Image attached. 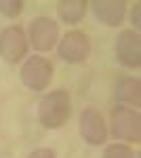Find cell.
Listing matches in <instances>:
<instances>
[{"instance_id": "277c9868", "label": "cell", "mask_w": 141, "mask_h": 158, "mask_svg": "<svg viewBox=\"0 0 141 158\" xmlns=\"http://www.w3.org/2000/svg\"><path fill=\"white\" fill-rule=\"evenodd\" d=\"M57 55H59V59H63L65 63H72V65L84 63L89 59V55H91V40H89V36L84 32L72 30L59 40Z\"/></svg>"}, {"instance_id": "7a4b0ae2", "label": "cell", "mask_w": 141, "mask_h": 158, "mask_svg": "<svg viewBox=\"0 0 141 158\" xmlns=\"http://www.w3.org/2000/svg\"><path fill=\"white\" fill-rule=\"evenodd\" d=\"M112 135L120 141L137 143L141 139V116L137 110L116 106L112 110Z\"/></svg>"}, {"instance_id": "8992f818", "label": "cell", "mask_w": 141, "mask_h": 158, "mask_svg": "<svg viewBox=\"0 0 141 158\" xmlns=\"http://www.w3.org/2000/svg\"><path fill=\"white\" fill-rule=\"evenodd\" d=\"M27 53V38L19 25H9L0 32V57L6 63L21 61Z\"/></svg>"}, {"instance_id": "9c48e42d", "label": "cell", "mask_w": 141, "mask_h": 158, "mask_svg": "<svg viewBox=\"0 0 141 158\" xmlns=\"http://www.w3.org/2000/svg\"><path fill=\"white\" fill-rule=\"evenodd\" d=\"M89 6L93 11L95 19L110 25V27H118L124 21V15H126V2L124 0H95Z\"/></svg>"}, {"instance_id": "52a82bcc", "label": "cell", "mask_w": 141, "mask_h": 158, "mask_svg": "<svg viewBox=\"0 0 141 158\" xmlns=\"http://www.w3.org/2000/svg\"><path fill=\"white\" fill-rule=\"evenodd\" d=\"M116 59L129 70H137L141 65V36L137 30H124L118 34Z\"/></svg>"}, {"instance_id": "8fae6325", "label": "cell", "mask_w": 141, "mask_h": 158, "mask_svg": "<svg viewBox=\"0 0 141 158\" xmlns=\"http://www.w3.org/2000/svg\"><path fill=\"white\" fill-rule=\"evenodd\" d=\"M89 2L84 0H61L57 2V15L63 23H78L86 15Z\"/></svg>"}, {"instance_id": "4fadbf2b", "label": "cell", "mask_w": 141, "mask_h": 158, "mask_svg": "<svg viewBox=\"0 0 141 158\" xmlns=\"http://www.w3.org/2000/svg\"><path fill=\"white\" fill-rule=\"evenodd\" d=\"M103 158H135V154L126 143H112L106 148Z\"/></svg>"}, {"instance_id": "7c38bea8", "label": "cell", "mask_w": 141, "mask_h": 158, "mask_svg": "<svg viewBox=\"0 0 141 158\" xmlns=\"http://www.w3.org/2000/svg\"><path fill=\"white\" fill-rule=\"evenodd\" d=\"M23 11V0H0V13L9 19H15Z\"/></svg>"}, {"instance_id": "9a60e30c", "label": "cell", "mask_w": 141, "mask_h": 158, "mask_svg": "<svg viewBox=\"0 0 141 158\" xmlns=\"http://www.w3.org/2000/svg\"><path fill=\"white\" fill-rule=\"evenodd\" d=\"M139 2H137V4H135V6H133V15H131V21H133V25H135V27H139Z\"/></svg>"}, {"instance_id": "5b68a950", "label": "cell", "mask_w": 141, "mask_h": 158, "mask_svg": "<svg viewBox=\"0 0 141 158\" xmlns=\"http://www.w3.org/2000/svg\"><path fill=\"white\" fill-rule=\"evenodd\" d=\"M27 42H32L36 51H51L59 42V25L51 17H36L27 30Z\"/></svg>"}, {"instance_id": "30bf717a", "label": "cell", "mask_w": 141, "mask_h": 158, "mask_svg": "<svg viewBox=\"0 0 141 158\" xmlns=\"http://www.w3.org/2000/svg\"><path fill=\"white\" fill-rule=\"evenodd\" d=\"M114 97L116 101H120V106H141V82L139 78H133V76H122L114 86Z\"/></svg>"}, {"instance_id": "3957f363", "label": "cell", "mask_w": 141, "mask_h": 158, "mask_svg": "<svg viewBox=\"0 0 141 158\" xmlns=\"http://www.w3.org/2000/svg\"><path fill=\"white\" fill-rule=\"evenodd\" d=\"M21 82L30 91H44L53 80V65L40 55H32L21 65Z\"/></svg>"}, {"instance_id": "5bb4252c", "label": "cell", "mask_w": 141, "mask_h": 158, "mask_svg": "<svg viewBox=\"0 0 141 158\" xmlns=\"http://www.w3.org/2000/svg\"><path fill=\"white\" fill-rule=\"evenodd\" d=\"M27 158H57V156H55L53 150H48V148H40V150H34Z\"/></svg>"}, {"instance_id": "6da1fadb", "label": "cell", "mask_w": 141, "mask_h": 158, "mask_svg": "<svg viewBox=\"0 0 141 158\" xmlns=\"http://www.w3.org/2000/svg\"><path fill=\"white\" fill-rule=\"evenodd\" d=\"M70 114H72L70 93L63 91V89L51 91L38 103V120L47 129H59V127H63L68 122V118H70Z\"/></svg>"}, {"instance_id": "ba28073f", "label": "cell", "mask_w": 141, "mask_h": 158, "mask_svg": "<svg viewBox=\"0 0 141 158\" xmlns=\"http://www.w3.org/2000/svg\"><path fill=\"white\" fill-rule=\"evenodd\" d=\"M80 135L89 146H103L107 139V127L103 116L95 108H86L80 116Z\"/></svg>"}]
</instances>
